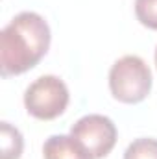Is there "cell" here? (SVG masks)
<instances>
[{
    "instance_id": "cell-6",
    "label": "cell",
    "mask_w": 157,
    "mask_h": 159,
    "mask_svg": "<svg viewBox=\"0 0 157 159\" xmlns=\"http://www.w3.org/2000/svg\"><path fill=\"white\" fill-rule=\"evenodd\" d=\"M22 135L9 122H2V159H19L22 154Z\"/></svg>"
},
{
    "instance_id": "cell-4",
    "label": "cell",
    "mask_w": 157,
    "mask_h": 159,
    "mask_svg": "<svg viewBox=\"0 0 157 159\" xmlns=\"http://www.w3.org/2000/svg\"><path fill=\"white\" fill-rule=\"evenodd\" d=\"M70 135L91 152L94 159H104L111 154L117 143V126L109 117L85 115L72 124Z\"/></svg>"
},
{
    "instance_id": "cell-5",
    "label": "cell",
    "mask_w": 157,
    "mask_h": 159,
    "mask_svg": "<svg viewBox=\"0 0 157 159\" xmlns=\"http://www.w3.org/2000/svg\"><path fill=\"white\" fill-rule=\"evenodd\" d=\"M44 159H94L72 135H52L43 144Z\"/></svg>"
},
{
    "instance_id": "cell-7",
    "label": "cell",
    "mask_w": 157,
    "mask_h": 159,
    "mask_svg": "<svg viewBox=\"0 0 157 159\" xmlns=\"http://www.w3.org/2000/svg\"><path fill=\"white\" fill-rule=\"evenodd\" d=\"M124 159H157V139H135L124 152Z\"/></svg>"
},
{
    "instance_id": "cell-3",
    "label": "cell",
    "mask_w": 157,
    "mask_h": 159,
    "mask_svg": "<svg viewBox=\"0 0 157 159\" xmlns=\"http://www.w3.org/2000/svg\"><path fill=\"white\" fill-rule=\"evenodd\" d=\"M69 89L63 80L46 74L37 78L24 93L26 111L39 120H54L65 113L69 106Z\"/></svg>"
},
{
    "instance_id": "cell-1",
    "label": "cell",
    "mask_w": 157,
    "mask_h": 159,
    "mask_svg": "<svg viewBox=\"0 0 157 159\" xmlns=\"http://www.w3.org/2000/svg\"><path fill=\"white\" fill-rule=\"evenodd\" d=\"M50 26L34 11L15 15L0 34V74L4 78L34 69L50 48Z\"/></svg>"
},
{
    "instance_id": "cell-9",
    "label": "cell",
    "mask_w": 157,
    "mask_h": 159,
    "mask_svg": "<svg viewBox=\"0 0 157 159\" xmlns=\"http://www.w3.org/2000/svg\"><path fill=\"white\" fill-rule=\"evenodd\" d=\"M155 67H157V48H155Z\"/></svg>"
},
{
    "instance_id": "cell-2",
    "label": "cell",
    "mask_w": 157,
    "mask_h": 159,
    "mask_svg": "<svg viewBox=\"0 0 157 159\" xmlns=\"http://www.w3.org/2000/svg\"><path fill=\"white\" fill-rule=\"evenodd\" d=\"M109 89L122 104H139L152 91V72L139 56H124L109 70Z\"/></svg>"
},
{
    "instance_id": "cell-8",
    "label": "cell",
    "mask_w": 157,
    "mask_h": 159,
    "mask_svg": "<svg viewBox=\"0 0 157 159\" xmlns=\"http://www.w3.org/2000/svg\"><path fill=\"white\" fill-rule=\"evenodd\" d=\"M135 15L142 26L157 30V0H135Z\"/></svg>"
}]
</instances>
